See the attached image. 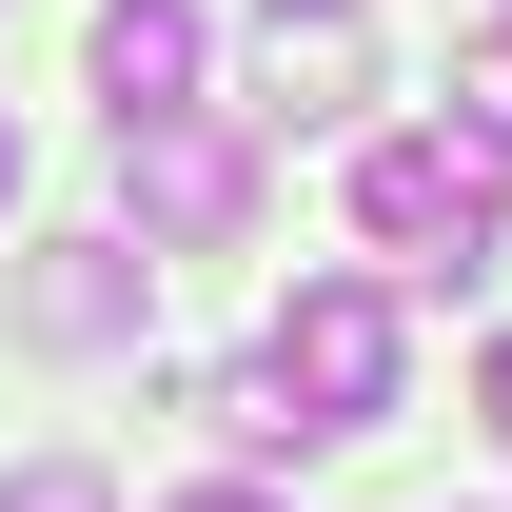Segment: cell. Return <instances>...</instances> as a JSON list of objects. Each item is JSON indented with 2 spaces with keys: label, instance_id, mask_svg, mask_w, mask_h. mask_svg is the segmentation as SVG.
<instances>
[{
  "label": "cell",
  "instance_id": "obj_9",
  "mask_svg": "<svg viewBox=\"0 0 512 512\" xmlns=\"http://www.w3.org/2000/svg\"><path fill=\"white\" fill-rule=\"evenodd\" d=\"M0 512H119V473H99V453H20V473H0Z\"/></svg>",
  "mask_w": 512,
  "mask_h": 512
},
{
  "label": "cell",
  "instance_id": "obj_7",
  "mask_svg": "<svg viewBox=\"0 0 512 512\" xmlns=\"http://www.w3.org/2000/svg\"><path fill=\"white\" fill-rule=\"evenodd\" d=\"M178 414L217 453H296V414H276V375H256V355H217V375H178Z\"/></svg>",
  "mask_w": 512,
  "mask_h": 512
},
{
  "label": "cell",
  "instance_id": "obj_6",
  "mask_svg": "<svg viewBox=\"0 0 512 512\" xmlns=\"http://www.w3.org/2000/svg\"><path fill=\"white\" fill-rule=\"evenodd\" d=\"M197 60H217V20H197V0H99V99H119V119H178Z\"/></svg>",
  "mask_w": 512,
  "mask_h": 512
},
{
  "label": "cell",
  "instance_id": "obj_13",
  "mask_svg": "<svg viewBox=\"0 0 512 512\" xmlns=\"http://www.w3.org/2000/svg\"><path fill=\"white\" fill-rule=\"evenodd\" d=\"M493 40H512V20H493Z\"/></svg>",
  "mask_w": 512,
  "mask_h": 512
},
{
  "label": "cell",
  "instance_id": "obj_11",
  "mask_svg": "<svg viewBox=\"0 0 512 512\" xmlns=\"http://www.w3.org/2000/svg\"><path fill=\"white\" fill-rule=\"evenodd\" d=\"M473 414H493V453H512V335H493V355H473Z\"/></svg>",
  "mask_w": 512,
  "mask_h": 512
},
{
  "label": "cell",
  "instance_id": "obj_4",
  "mask_svg": "<svg viewBox=\"0 0 512 512\" xmlns=\"http://www.w3.org/2000/svg\"><path fill=\"white\" fill-rule=\"evenodd\" d=\"M138 296H158L138 237H40V256H20V335H40V355H119Z\"/></svg>",
  "mask_w": 512,
  "mask_h": 512
},
{
  "label": "cell",
  "instance_id": "obj_12",
  "mask_svg": "<svg viewBox=\"0 0 512 512\" xmlns=\"http://www.w3.org/2000/svg\"><path fill=\"white\" fill-rule=\"evenodd\" d=\"M0 197H20V119H0Z\"/></svg>",
  "mask_w": 512,
  "mask_h": 512
},
{
  "label": "cell",
  "instance_id": "obj_5",
  "mask_svg": "<svg viewBox=\"0 0 512 512\" xmlns=\"http://www.w3.org/2000/svg\"><path fill=\"white\" fill-rule=\"evenodd\" d=\"M256 99L276 119H355L375 99V20L355 0H256Z\"/></svg>",
  "mask_w": 512,
  "mask_h": 512
},
{
  "label": "cell",
  "instance_id": "obj_10",
  "mask_svg": "<svg viewBox=\"0 0 512 512\" xmlns=\"http://www.w3.org/2000/svg\"><path fill=\"white\" fill-rule=\"evenodd\" d=\"M158 512H276V493H256V473H197V493H158Z\"/></svg>",
  "mask_w": 512,
  "mask_h": 512
},
{
  "label": "cell",
  "instance_id": "obj_8",
  "mask_svg": "<svg viewBox=\"0 0 512 512\" xmlns=\"http://www.w3.org/2000/svg\"><path fill=\"white\" fill-rule=\"evenodd\" d=\"M434 138H473V158H512V40H473V60H453V119Z\"/></svg>",
  "mask_w": 512,
  "mask_h": 512
},
{
  "label": "cell",
  "instance_id": "obj_2",
  "mask_svg": "<svg viewBox=\"0 0 512 512\" xmlns=\"http://www.w3.org/2000/svg\"><path fill=\"white\" fill-rule=\"evenodd\" d=\"M355 237H375V276H493L512 237V158H473V138H375L355 158Z\"/></svg>",
  "mask_w": 512,
  "mask_h": 512
},
{
  "label": "cell",
  "instance_id": "obj_1",
  "mask_svg": "<svg viewBox=\"0 0 512 512\" xmlns=\"http://www.w3.org/2000/svg\"><path fill=\"white\" fill-rule=\"evenodd\" d=\"M256 375H276L296 453L375 434V414H394V375H414V316H394V276H296V296H276V335H256Z\"/></svg>",
  "mask_w": 512,
  "mask_h": 512
},
{
  "label": "cell",
  "instance_id": "obj_3",
  "mask_svg": "<svg viewBox=\"0 0 512 512\" xmlns=\"http://www.w3.org/2000/svg\"><path fill=\"white\" fill-rule=\"evenodd\" d=\"M237 217H256V138L217 119V99L119 119V237H138V256H217Z\"/></svg>",
  "mask_w": 512,
  "mask_h": 512
}]
</instances>
